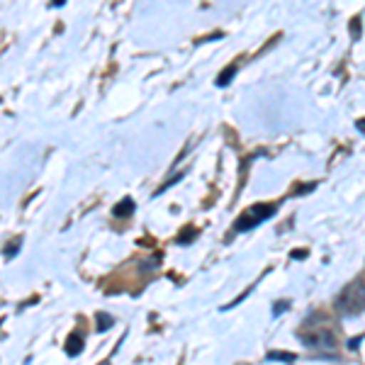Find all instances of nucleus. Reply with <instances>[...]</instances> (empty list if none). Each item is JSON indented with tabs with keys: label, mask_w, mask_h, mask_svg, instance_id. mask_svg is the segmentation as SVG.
<instances>
[{
	"label": "nucleus",
	"mask_w": 365,
	"mask_h": 365,
	"mask_svg": "<svg viewBox=\"0 0 365 365\" xmlns=\"http://www.w3.org/2000/svg\"><path fill=\"white\" fill-rule=\"evenodd\" d=\"M110 324H113V319H110V317H108V319H105V317H100V329L110 327Z\"/></svg>",
	"instance_id": "obj_6"
},
{
	"label": "nucleus",
	"mask_w": 365,
	"mask_h": 365,
	"mask_svg": "<svg viewBox=\"0 0 365 365\" xmlns=\"http://www.w3.org/2000/svg\"><path fill=\"white\" fill-rule=\"evenodd\" d=\"M134 205L132 202H122L120 207H115V215H122V212H132Z\"/></svg>",
	"instance_id": "obj_5"
},
{
	"label": "nucleus",
	"mask_w": 365,
	"mask_h": 365,
	"mask_svg": "<svg viewBox=\"0 0 365 365\" xmlns=\"http://www.w3.org/2000/svg\"><path fill=\"white\" fill-rule=\"evenodd\" d=\"M304 344H309V346H334V344H336V339H334L329 331H314V336H304Z\"/></svg>",
	"instance_id": "obj_3"
},
{
	"label": "nucleus",
	"mask_w": 365,
	"mask_h": 365,
	"mask_svg": "<svg viewBox=\"0 0 365 365\" xmlns=\"http://www.w3.org/2000/svg\"><path fill=\"white\" fill-rule=\"evenodd\" d=\"M81 349H83V339L78 336V334H73L68 341H66V351H68V356H78Z\"/></svg>",
	"instance_id": "obj_4"
},
{
	"label": "nucleus",
	"mask_w": 365,
	"mask_h": 365,
	"mask_svg": "<svg viewBox=\"0 0 365 365\" xmlns=\"http://www.w3.org/2000/svg\"><path fill=\"white\" fill-rule=\"evenodd\" d=\"M273 212H275L273 205H266V207H263V205H256V207H251L249 212H244V215H241L237 227L239 229H251V227H256L258 222H266Z\"/></svg>",
	"instance_id": "obj_2"
},
{
	"label": "nucleus",
	"mask_w": 365,
	"mask_h": 365,
	"mask_svg": "<svg viewBox=\"0 0 365 365\" xmlns=\"http://www.w3.org/2000/svg\"><path fill=\"white\" fill-rule=\"evenodd\" d=\"M336 307L341 314H346V317H356V314H361V312H365V278L353 280L341 290Z\"/></svg>",
	"instance_id": "obj_1"
}]
</instances>
